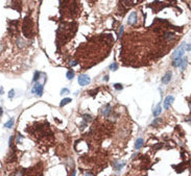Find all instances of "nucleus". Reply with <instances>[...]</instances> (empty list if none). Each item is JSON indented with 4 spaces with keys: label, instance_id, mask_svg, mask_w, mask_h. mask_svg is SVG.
Wrapping results in <instances>:
<instances>
[{
    "label": "nucleus",
    "instance_id": "nucleus-1",
    "mask_svg": "<svg viewBox=\"0 0 191 176\" xmlns=\"http://www.w3.org/2000/svg\"><path fill=\"white\" fill-rule=\"evenodd\" d=\"M22 32L26 38H31L33 33V21L30 18L26 17L24 21L22 23Z\"/></svg>",
    "mask_w": 191,
    "mask_h": 176
},
{
    "label": "nucleus",
    "instance_id": "nucleus-2",
    "mask_svg": "<svg viewBox=\"0 0 191 176\" xmlns=\"http://www.w3.org/2000/svg\"><path fill=\"white\" fill-rule=\"evenodd\" d=\"M183 54H184V44H182L180 47H177L176 49V51L172 53L171 55V59H181L183 56Z\"/></svg>",
    "mask_w": 191,
    "mask_h": 176
},
{
    "label": "nucleus",
    "instance_id": "nucleus-3",
    "mask_svg": "<svg viewBox=\"0 0 191 176\" xmlns=\"http://www.w3.org/2000/svg\"><path fill=\"white\" fill-rule=\"evenodd\" d=\"M90 77H89L88 75L86 74H82L78 76V83H79L80 86H88L89 83H90Z\"/></svg>",
    "mask_w": 191,
    "mask_h": 176
},
{
    "label": "nucleus",
    "instance_id": "nucleus-4",
    "mask_svg": "<svg viewBox=\"0 0 191 176\" xmlns=\"http://www.w3.org/2000/svg\"><path fill=\"white\" fill-rule=\"evenodd\" d=\"M31 93L37 94V96H39V97L42 96V94H43V85L37 82L35 86L33 88V90H31Z\"/></svg>",
    "mask_w": 191,
    "mask_h": 176
},
{
    "label": "nucleus",
    "instance_id": "nucleus-5",
    "mask_svg": "<svg viewBox=\"0 0 191 176\" xmlns=\"http://www.w3.org/2000/svg\"><path fill=\"white\" fill-rule=\"evenodd\" d=\"M138 22V16H137V13L133 12L132 14L129 16V19H127V23L129 25H135L136 23Z\"/></svg>",
    "mask_w": 191,
    "mask_h": 176
},
{
    "label": "nucleus",
    "instance_id": "nucleus-6",
    "mask_svg": "<svg viewBox=\"0 0 191 176\" xmlns=\"http://www.w3.org/2000/svg\"><path fill=\"white\" fill-rule=\"evenodd\" d=\"M173 101H174V97H173V96H172V95L167 96L166 98H165V100H164V108H165V109H168L169 106L171 105Z\"/></svg>",
    "mask_w": 191,
    "mask_h": 176
},
{
    "label": "nucleus",
    "instance_id": "nucleus-7",
    "mask_svg": "<svg viewBox=\"0 0 191 176\" xmlns=\"http://www.w3.org/2000/svg\"><path fill=\"white\" fill-rule=\"evenodd\" d=\"M171 77H172L171 71H168V72H166V74L163 76V78H162V82H163L164 85H167V83H169V81L171 80Z\"/></svg>",
    "mask_w": 191,
    "mask_h": 176
},
{
    "label": "nucleus",
    "instance_id": "nucleus-8",
    "mask_svg": "<svg viewBox=\"0 0 191 176\" xmlns=\"http://www.w3.org/2000/svg\"><path fill=\"white\" fill-rule=\"evenodd\" d=\"M112 112H113V109H112V106L110 105V104H107V105L102 108V115L104 117H109L110 115L112 114Z\"/></svg>",
    "mask_w": 191,
    "mask_h": 176
},
{
    "label": "nucleus",
    "instance_id": "nucleus-9",
    "mask_svg": "<svg viewBox=\"0 0 191 176\" xmlns=\"http://www.w3.org/2000/svg\"><path fill=\"white\" fill-rule=\"evenodd\" d=\"M13 9H17V10H21V2H20V0H13Z\"/></svg>",
    "mask_w": 191,
    "mask_h": 176
},
{
    "label": "nucleus",
    "instance_id": "nucleus-10",
    "mask_svg": "<svg viewBox=\"0 0 191 176\" xmlns=\"http://www.w3.org/2000/svg\"><path fill=\"white\" fill-rule=\"evenodd\" d=\"M143 143H144V140H143V139H138V140L136 141V143H135V148L136 149L141 148L142 145H143Z\"/></svg>",
    "mask_w": 191,
    "mask_h": 176
},
{
    "label": "nucleus",
    "instance_id": "nucleus-11",
    "mask_svg": "<svg viewBox=\"0 0 191 176\" xmlns=\"http://www.w3.org/2000/svg\"><path fill=\"white\" fill-rule=\"evenodd\" d=\"M173 36H174L173 32H166L165 36H164V39H165L166 41H171L172 39H173Z\"/></svg>",
    "mask_w": 191,
    "mask_h": 176
},
{
    "label": "nucleus",
    "instance_id": "nucleus-12",
    "mask_svg": "<svg viewBox=\"0 0 191 176\" xmlns=\"http://www.w3.org/2000/svg\"><path fill=\"white\" fill-rule=\"evenodd\" d=\"M124 165H125L124 162H122V164H121V162H120V164H117V162H114V164H113V167H114V169L116 170V171H120V170H121V168L123 167Z\"/></svg>",
    "mask_w": 191,
    "mask_h": 176
},
{
    "label": "nucleus",
    "instance_id": "nucleus-13",
    "mask_svg": "<svg viewBox=\"0 0 191 176\" xmlns=\"http://www.w3.org/2000/svg\"><path fill=\"white\" fill-rule=\"evenodd\" d=\"M83 118H84V122H85L84 125L87 124L88 122H91V121H92V116H90V115H84Z\"/></svg>",
    "mask_w": 191,
    "mask_h": 176
},
{
    "label": "nucleus",
    "instance_id": "nucleus-14",
    "mask_svg": "<svg viewBox=\"0 0 191 176\" xmlns=\"http://www.w3.org/2000/svg\"><path fill=\"white\" fill-rule=\"evenodd\" d=\"M173 62H172V65H173V67H179L180 65H181V63H182V57L181 59H172Z\"/></svg>",
    "mask_w": 191,
    "mask_h": 176
},
{
    "label": "nucleus",
    "instance_id": "nucleus-15",
    "mask_svg": "<svg viewBox=\"0 0 191 176\" xmlns=\"http://www.w3.org/2000/svg\"><path fill=\"white\" fill-rule=\"evenodd\" d=\"M14 123H15V120H14V119H9V122H6V123L4 124V127H6V128H12L13 125H14Z\"/></svg>",
    "mask_w": 191,
    "mask_h": 176
},
{
    "label": "nucleus",
    "instance_id": "nucleus-16",
    "mask_svg": "<svg viewBox=\"0 0 191 176\" xmlns=\"http://www.w3.org/2000/svg\"><path fill=\"white\" fill-rule=\"evenodd\" d=\"M161 112H162V108H161V106H160V105H158V106H157L155 109H154V116H155V117L159 116V115L161 114Z\"/></svg>",
    "mask_w": 191,
    "mask_h": 176
},
{
    "label": "nucleus",
    "instance_id": "nucleus-17",
    "mask_svg": "<svg viewBox=\"0 0 191 176\" xmlns=\"http://www.w3.org/2000/svg\"><path fill=\"white\" fill-rule=\"evenodd\" d=\"M69 102H71V99H70V98H65V99H63V100L61 101V103H60V106L66 105V104L69 103Z\"/></svg>",
    "mask_w": 191,
    "mask_h": 176
},
{
    "label": "nucleus",
    "instance_id": "nucleus-18",
    "mask_svg": "<svg viewBox=\"0 0 191 176\" xmlns=\"http://www.w3.org/2000/svg\"><path fill=\"white\" fill-rule=\"evenodd\" d=\"M186 65H187V59H184L182 60L181 65L179 66L180 69H181V70H184V69H185V67H186Z\"/></svg>",
    "mask_w": 191,
    "mask_h": 176
},
{
    "label": "nucleus",
    "instance_id": "nucleus-19",
    "mask_svg": "<svg viewBox=\"0 0 191 176\" xmlns=\"http://www.w3.org/2000/svg\"><path fill=\"white\" fill-rule=\"evenodd\" d=\"M73 77H74V72H73L72 70L71 71H68V72H67V78H68V79L71 80Z\"/></svg>",
    "mask_w": 191,
    "mask_h": 176
},
{
    "label": "nucleus",
    "instance_id": "nucleus-20",
    "mask_svg": "<svg viewBox=\"0 0 191 176\" xmlns=\"http://www.w3.org/2000/svg\"><path fill=\"white\" fill-rule=\"evenodd\" d=\"M39 77H40V72H35V76H33V81H35V82H37V81L39 80Z\"/></svg>",
    "mask_w": 191,
    "mask_h": 176
},
{
    "label": "nucleus",
    "instance_id": "nucleus-21",
    "mask_svg": "<svg viewBox=\"0 0 191 176\" xmlns=\"http://www.w3.org/2000/svg\"><path fill=\"white\" fill-rule=\"evenodd\" d=\"M114 88L116 89V90L120 91V90H122V89H123V86L120 85V83H115V85H114Z\"/></svg>",
    "mask_w": 191,
    "mask_h": 176
},
{
    "label": "nucleus",
    "instance_id": "nucleus-22",
    "mask_svg": "<svg viewBox=\"0 0 191 176\" xmlns=\"http://www.w3.org/2000/svg\"><path fill=\"white\" fill-rule=\"evenodd\" d=\"M117 68H118V67H117V64H116V63H114V64H112L111 66H110V69L113 70V71L117 70Z\"/></svg>",
    "mask_w": 191,
    "mask_h": 176
},
{
    "label": "nucleus",
    "instance_id": "nucleus-23",
    "mask_svg": "<svg viewBox=\"0 0 191 176\" xmlns=\"http://www.w3.org/2000/svg\"><path fill=\"white\" fill-rule=\"evenodd\" d=\"M65 94H69V90L68 89H63L61 91V95H65Z\"/></svg>",
    "mask_w": 191,
    "mask_h": 176
},
{
    "label": "nucleus",
    "instance_id": "nucleus-24",
    "mask_svg": "<svg viewBox=\"0 0 191 176\" xmlns=\"http://www.w3.org/2000/svg\"><path fill=\"white\" fill-rule=\"evenodd\" d=\"M14 95H15L14 90H10L9 93V98H13V97H14Z\"/></svg>",
    "mask_w": 191,
    "mask_h": 176
},
{
    "label": "nucleus",
    "instance_id": "nucleus-25",
    "mask_svg": "<svg viewBox=\"0 0 191 176\" xmlns=\"http://www.w3.org/2000/svg\"><path fill=\"white\" fill-rule=\"evenodd\" d=\"M122 32H123V26H121V27H120V30H119V33H118V38H120V36H121V35H122Z\"/></svg>",
    "mask_w": 191,
    "mask_h": 176
},
{
    "label": "nucleus",
    "instance_id": "nucleus-26",
    "mask_svg": "<svg viewBox=\"0 0 191 176\" xmlns=\"http://www.w3.org/2000/svg\"><path fill=\"white\" fill-rule=\"evenodd\" d=\"M96 93H97V90H94V91H91V92H89V94H90V95H92V96H94V95H95Z\"/></svg>",
    "mask_w": 191,
    "mask_h": 176
},
{
    "label": "nucleus",
    "instance_id": "nucleus-27",
    "mask_svg": "<svg viewBox=\"0 0 191 176\" xmlns=\"http://www.w3.org/2000/svg\"><path fill=\"white\" fill-rule=\"evenodd\" d=\"M13 141H14V136H10V139H9V146L12 147V143H13Z\"/></svg>",
    "mask_w": 191,
    "mask_h": 176
},
{
    "label": "nucleus",
    "instance_id": "nucleus-28",
    "mask_svg": "<svg viewBox=\"0 0 191 176\" xmlns=\"http://www.w3.org/2000/svg\"><path fill=\"white\" fill-rule=\"evenodd\" d=\"M70 65H71V66H76L77 65V62H75V60H74V62L70 63Z\"/></svg>",
    "mask_w": 191,
    "mask_h": 176
},
{
    "label": "nucleus",
    "instance_id": "nucleus-29",
    "mask_svg": "<svg viewBox=\"0 0 191 176\" xmlns=\"http://www.w3.org/2000/svg\"><path fill=\"white\" fill-rule=\"evenodd\" d=\"M186 49H187V50H188V51H190V44H188V45H187V47H186Z\"/></svg>",
    "mask_w": 191,
    "mask_h": 176
},
{
    "label": "nucleus",
    "instance_id": "nucleus-30",
    "mask_svg": "<svg viewBox=\"0 0 191 176\" xmlns=\"http://www.w3.org/2000/svg\"><path fill=\"white\" fill-rule=\"evenodd\" d=\"M104 80H106V81L109 80V76H108V75H106V77H104Z\"/></svg>",
    "mask_w": 191,
    "mask_h": 176
},
{
    "label": "nucleus",
    "instance_id": "nucleus-31",
    "mask_svg": "<svg viewBox=\"0 0 191 176\" xmlns=\"http://www.w3.org/2000/svg\"><path fill=\"white\" fill-rule=\"evenodd\" d=\"M1 115H2V108L0 107V116H1Z\"/></svg>",
    "mask_w": 191,
    "mask_h": 176
},
{
    "label": "nucleus",
    "instance_id": "nucleus-32",
    "mask_svg": "<svg viewBox=\"0 0 191 176\" xmlns=\"http://www.w3.org/2000/svg\"><path fill=\"white\" fill-rule=\"evenodd\" d=\"M2 93H3V90H2V88H1L0 89V94H2Z\"/></svg>",
    "mask_w": 191,
    "mask_h": 176
}]
</instances>
